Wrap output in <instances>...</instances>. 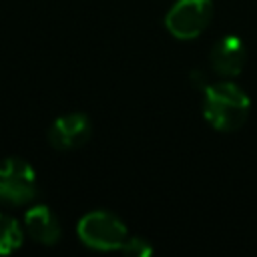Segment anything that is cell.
<instances>
[{"label":"cell","instance_id":"obj_9","mask_svg":"<svg viewBox=\"0 0 257 257\" xmlns=\"http://www.w3.org/2000/svg\"><path fill=\"white\" fill-rule=\"evenodd\" d=\"M120 251L124 255H128V257H149L153 253V247L143 237H128Z\"/></svg>","mask_w":257,"mask_h":257},{"label":"cell","instance_id":"obj_2","mask_svg":"<svg viewBox=\"0 0 257 257\" xmlns=\"http://www.w3.org/2000/svg\"><path fill=\"white\" fill-rule=\"evenodd\" d=\"M78 239L82 245L94 251H116L122 249L124 241L128 239L126 225L110 211H90L80 217L76 225Z\"/></svg>","mask_w":257,"mask_h":257},{"label":"cell","instance_id":"obj_5","mask_svg":"<svg viewBox=\"0 0 257 257\" xmlns=\"http://www.w3.org/2000/svg\"><path fill=\"white\" fill-rule=\"evenodd\" d=\"M90 118L82 112H68L58 116L50 126H48V143L56 151H72L82 147L90 139Z\"/></svg>","mask_w":257,"mask_h":257},{"label":"cell","instance_id":"obj_10","mask_svg":"<svg viewBox=\"0 0 257 257\" xmlns=\"http://www.w3.org/2000/svg\"><path fill=\"white\" fill-rule=\"evenodd\" d=\"M191 82H193V86H195V88H205V86L209 84V82H207L205 72H203V70H199V68L191 72Z\"/></svg>","mask_w":257,"mask_h":257},{"label":"cell","instance_id":"obj_6","mask_svg":"<svg viewBox=\"0 0 257 257\" xmlns=\"http://www.w3.org/2000/svg\"><path fill=\"white\" fill-rule=\"evenodd\" d=\"M245 58H247L245 44H243V40L239 36H233V34L221 36L213 44L211 54H209L213 70L223 78L239 76L243 66H245Z\"/></svg>","mask_w":257,"mask_h":257},{"label":"cell","instance_id":"obj_3","mask_svg":"<svg viewBox=\"0 0 257 257\" xmlns=\"http://www.w3.org/2000/svg\"><path fill=\"white\" fill-rule=\"evenodd\" d=\"M36 197V173L20 157L0 161V205L22 207Z\"/></svg>","mask_w":257,"mask_h":257},{"label":"cell","instance_id":"obj_4","mask_svg":"<svg viewBox=\"0 0 257 257\" xmlns=\"http://www.w3.org/2000/svg\"><path fill=\"white\" fill-rule=\"evenodd\" d=\"M213 18V0H177L165 14L167 30L179 40H193L207 30Z\"/></svg>","mask_w":257,"mask_h":257},{"label":"cell","instance_id":"obj_7","mask_svg":"<svg viewBox=\"0 0 257 257\" xmlns=\"http://www.w3.org/2000/svg\"><path fill=\"white\" fill-rule=\"evenodd\" d=\"M24 231L26 235L40 245H56L60 241V225L54 213L46 205H34L24 215Z\"/></svg>","mask_w":257,"mask_h":257},{"label":"cell","instance_id":"obj_1","mask_svg":"<svg viewBox=\"0 0 257 257\" xmlns=\"http://www.w3.org/2000/svg\"><path fill=\"white\" fill-rule=\"evenodd\" d=\"M249 110L251 98L231 80L211 82L203 88V114L215 131L233 133L241 128L249 118Z\"/></svg>","mask_w":257,"mask_h":257},{"label":"cell","instance_id":"obj_8","mask_svg":"<svg viewBox=\"0 0 257 257\" xmlns=\"http://www.w3.org/2000/svg\"><path fill=\"white\" fill-rule=\"evenodd\" d=\"M22 245V227L18 221L0 211V255H10Z\"/></svg>","mask_w":257,"mask_h":257}]
</instances>
